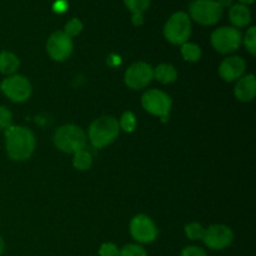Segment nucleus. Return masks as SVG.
I'll return each mask as SVG.
<instances>
[{
  "label": "nucleus",
  "instance_id": "nucleus-1",
  "mask_svg": "<svg viewBox=\"0 0 256 256\" xmlns=\"http://www.w3.org/2000/svg\"><path fill=\"white\" fill-rule=\"evenodd\" d=\"M5 152L14 162H25L34 154L36 146L35 135L29 128L12 125L4 132Z\"/></svg>",
  "mask_w": 256,
  "mask_h": 256
},
{
  "label": "nucleus",
  "instance_id": "nucleus-2",
  "mask_svg": "<svg viewBox=\"0 0 256 256\" xmlns=\"http://www.w3.org/2000/svg\"><path fill=\"white\" fill-rule=\"evenodd\" d=\"M120 126L116 118L112 115H102L90 124L88 130V139L96 149L108 146L119 136Z\"/></svg>",
  "mask_w": 256,
  "mask_h": 256
},
{
  "label": "nucleus",
  "instance_id": "nucleus-3",
  "mask_svg": "<svg viewBox=\"0 0 256 256\" xmlns=\"http://www.w3.org/2000/svg\"><path fill=\"white\" fill-rule=\"evenodd\" d=\"M58 150L65 154H75L86 146V132L75 124H65L58 128L52 136Z\"/></svg>",
  "mask_w": 256,
  "mask_h": 256
},
{
  "label": "nucleus",
  "instance_id": "nucleus-4",
  "mask_svg": "<svg viewBox=\"0 0 256 256\" xmlns=\"http://www.w3.org/2000/svg\"><path fill=\"white\" fill-rule=\"evenodd\" d=\"M164 38L172 45H180L189 40L192 35V19L186 12H175L170 15L162 29Z\"/></svg>",
  "mask_w": 256,
  "mask_h": 256
},
{
  "label": "nucleus",
  "instance_id": "nucleus-5",
  "mask_svg": "<svg viewBox=\"0 0 256 256\" xmlns=\"http://www.w3.org/2000/svg\"><path fill=\"white\" fill-rule=\"evenodd\" d=\"M222 9L216 0H192L188 8V15L202 26L215 25L222 16Z\"/></svg>",
  "mask_w": 256,
  "mask_h": 256
},
{
  "label": "nucleus",
  "instance_id": "nucleus-6",
  "mask_svg": "<svg viewBox=\"0 0 256 256\" xmlns=\"http://www.w3.org/2000/svg\"><path fill=\"white\" fill-rule=\"evenodd\" d=\"M210 42L220 54H232L242 44V34L234 26H220L212 32Z\"/></svg>",
  "mask_w": 256,
  "mask_h": 256
},
{
  "label": "nucleus",
  "instance_id": "nucleus-7",
  "mask_svg": "<svg viewBox=\"0 0 256 256\" xmlns=\"http://www.w3.org/2000/svg\"><path fill=\"white\" fill-rule=\"evenodd\" d=\"M0 90L10 102L19 104V102H24L30 99L32 94V85L28 78L14 74L2 80Z\"/></svg>",
  "mask_w": 256,
  "mask_h": 256
},
{
  "label": "nucleus",
  "instance_id": "nucleus-8",
  "mask_svg": "<svg viewBox=\"0 0 256 256\" xmlns=\"http://www.w3.org/2000/svg\"><path fill=\"white\" fill-rule=\"evenodd\" d=\"M142 106L154 116L168 119L172 108V99L169 94L159 89H149L142 94Z\"/></svg>",
  "mask_w": 256,
  "mask_h": 256
},
{
  "label": "nucleus",
  "instance_id": "nucleus-9",
  "mask_svg": "<svg viewBox=\"0 0 256 256\" xmlns=\"http://www.w3.org/2000/svg\"><path fill=\"white\" fill-rule=\"evenodd\" d=\"M129 232L136 244H152L158 239L159 230L156 224L148 215L138 214L132 219L129 225Z\"/></svg>",
  "mask_w": 256,
  "mask_h": 256
},
{
  "label": "nucleus",
  "instance_id": "nucleus-10",
  "mask_svg": "<svg viewBox=\"0 0 256 256\" xmlns=\"http://www.w3.org/2000/svg\"><path fill=\"white\" fill-rule=\"evenodd\" d=\"M234 242V232L232 228L224 224H214L210 225L205 229L202 242L205 246L214 252H222L226 249Z\"/></svg>",
  "mask_w": 256,
  "mask_h": 256
},
{
  "label": "nucleus",
  "instance_id": "nucleus-11",
  "mask_svg": "<svg viewBox=\"0 0 256 256\" xmlns=\"http://www.w3.org/2000/svg\"><path fill=\"white\" fill-rule=\"evenodd\" d=\"M154 79V68L145 62H136L130 65L124 74L126 86L132 90L145 89Z\"/></svg>",
  "mask_w": 256,
  "mask_h": 256
},
{
  "label": "nucleus",
  "instance_id": "nucleus-12",
  "mask_svg": "<svg viewBox=\"0 0 256 256\" xmlns=\"http://www.w3.org/2000/svg\"><path fill=\"white\" fill-rule=\"evenodd\" d=\"M74 50V42L64 32L58 30L49 36L46 42V52L55 62H65Z\"/></svg>",
  "mask_w": 256,
  "mask_h": 256
},
{
  "label": "nucleus",
  "instance_id": "nucleus-13",
  "mask_svg": "<svg viewBox=\"0 0 256 256\" xmlns=\"http://www.w3.org/2000/svg\"><path fill=\"white\" fill-rule=\"evenodd\" d=\"M245 70H246V62L242 56H238V55L228 56L219 65L220 78L228 82L239 80L242 75H245Z\"/></svg>",
  "mask_w": 256,
  "mask_h": 256
},
{
  "label": "nucleus",
  "instance_id": "nucleus-14",
  "mask_svg": "<svg viewBox=\"0 0 256 256\" xmlns=\"http://www.w3.org/2000/svg\"><path fill=\"white\" fill-rule=\"evenodd\" d=\"M235 82L234 95L239 102H249L254 100L256 95V78L254 74L242 75Z\"/></svg>",
  "mask_w": 256,
  "mask_h": 256
},
{
  "label": "nucleus",
  "instance_id": "nucleus-15",
  "mask_svg": "<svg viewBox=\"0 0 256 256\" xmlns=\"http://www.w3.org/2000/svg\"><path fill=\"white\" fill-rule=\"evenodd\" d=\"M229 20L232 26L240 29V28H246L252 22V12L249 6L242 4H232L229 10Z\"/></svg>",
  "mask_w": 256,
  "mask_h": 256
},
{
  "label": "nucleus",
  "instance_id": "nucleus-16",
  "mask_svg": "<svg viewBox=\"0 0 256 256\" xmlns=\"http://www.w3.org/2000/svg\"><path fill=\"white\" fill-rule=\"evenodd\" d=\"M20 68V60L14 52L2 50L0 52V74L2 75H14L16 74L18 69Z\"/></svg>",
  "mask_w": 256,
  "mask_h": 256
},
{
  "label": "nucleus",
  "instance_id": "nucleus-17",
  "mask_svg": "<svg viewBox=\"0 0 256 256\" xmlns=\"http://www.w3.org/2000/svg\"><path fill=\"white\" fill-rule=\"evenodd\" d=\"M154 79H156L162 84H172V82H176L178 70L175 69L174 65L162 62L154 68Z\"/></svg>",
  "mask_w": 256,
  "mask_h": 256
},
{
  "label": "nucleus",
  "instance_id": "nucleus-18",
  "mask_svg": "<svg viewBox=\"0 0 256 256\" xmlns=\"http://www.w3.org/2000/svg\"><path fill=\"white\" fill-rule=\"evenodd\" d=\"M180 52H182V56L185 62H196L202 59V48L199 46L195 42H186L185 44L182 45V49H180Z\"/></svg>",
  "mask_w": 256,
  "mask_h": 256
},
{
  "label": "nucleus",
  "instance_id": "nucleus-19",
  "mask_svg": "<svg viewBox=\"0 0 256 256\" xmlns=\"http://www.w3.org/2000/svg\"><path fill=\"white\" fill-rule=\"evenodd\" d=\"M72 166L79 172H85L92 166V156L88 150H80V152L72 154Z\"/></svg>",
  "mask_w": 256,
  "mask_h": 256
},
{
  "label": "nucleus",
  "instance_id": "nucleus-20",
  "mask_svg": "<svg viewBox=\"0 0 256 256\" xmlns=\"http://www.w3.org/2000/svg\"><path fill=\"white\" fill-rule=\"evenodd\" d=\"M184 232L188 239L192 240V242H199V240L202 242V238H204L205 234V228L202 226L200 222H189L188 225H185Z\"/></svg>",
  "mask_w": 256,
  "mask_h": 256
},
{
  "label": "nucleus",
  "instance_id": "nucleus-21",
  "mask_svg": "<svg viewBox=\"0 0 256 256\" xmlns=\"http://www.w3.org/2000/svg\"><path fill=\"white\" fill-rule=\"evenodd\" d=\"M122 2L132 14H142L149 9L152 4V0H122Z\"/></svg>",
  "mask_w": 256,
  "mask_h": 256
},
{
  "label": "nucleus",
  "instance_id": "nucleus-22",
  "mask_svg": "<svg viewBox=\"0 0 256 256\" xmlns=\"http://www.w3.org/2000/svg\"><path fill=\"white\" fill-rule=\"evenodd\" d=\"M118 122H119L120 130H124L125 132H132L136 128V116L132 112H122V118Z\"/></svg>",
  "mask_w": 256,
  "mask_h": 256
},
{
  "label": "nucleus",
  "instance_id": "nucleus-23",
  "mask_svg": "<svg viewBox=\"0 0 256 256\" xmlns=\"http://www.w3.org/2000/svg\"><path fill=\"white\" fill-rule=\"evenodd\" d=\"M242 44L246 48L248 52H250V55L255 56L256 55V28L250 26L246 30L245 35L242 36Z\"/></svg>",
  "mask_w": 256,
  "mask_h": 256
},
{
  "label": "nucleus",
  "instance_id": "nucleus-24",
  "mask_svg": "<svg viewBox=\"0 0 256 256\" xmlns=\"http://www.w3.org/2000/svg\"><path fill=\"white\" fill-rule=\"evenodd\" d=\"M82 29H84V24H82V20L78 19V18H72V19H70L69 22L65 24L62 32L72 39L74 36H78V35L82 32Z\"/></svg>",
  "mask_w": 256,
  "mask_h": 256
},
{
  "label": "nucleus",
  "instance_id": "nucleus-25",
  "mask_svg": "<svg viewBox=\"0 0 256 256\" xmlns=\"http://www.w3.org/2000/svg\"><path fill=\"white\" fill-rule=\"evenodd\" d=\"M119 256H148V252L142 245L126 244L119 249Z\"/></svg>",
  "mask_w": 256,
  "mask_h": 256
},
{
  "label": "nucleus",
  "instance_id": "nucleus-26",
  "mask_svg": "<svg viewBox=\"0 0 256 256\" xmlns=\"http://www.w3.org/2000/svg\"><path fill=\"white\" fill-rule=\"evenodd\" d=\"M12 125V112L4 105H0V130L5 132Z\"/></svg>",
  "mask_w": 256,
  "mask_h": 256
},
{
  "label": "nucleus",
  "instance_id": "nucleus-27",
  "mask_svg": "<svg viewBox=\"0 0 256 256\" xmlns=\"http://www.w3.org/2000/svg\"><path fill=\"white\" fill-rule=\"evenodd\" d=\"M99 256H119V248L114 242H104L100 245Z\"/></svg>",
  "mask_w": 256,
  "mask_h": 256
},
{
  "label": "nucleus",
  "instance_id": "nucleus-28",
  "mask_svg": "<svg viewBox=\"0 0 256 256\" xmlns=\"http://www.w3.org/2000/svg\"><path fill=\"white\" fill-rule=\"evenodd\" d=\"M180 256H209L206 254L202 248L196 246V245H189V246H185L184 249L180 252Z\"/></svg>",
  "mask_w": 256,
  "mask_h": 256
},
{
  "label": "nucleus",
  "instance_id": "nucleus-29",
  "mask_svg": "<svg viewBox=\"0 0 256 256\" xmlns=\"http://www.w3.org/2000/svg\"><path fill=\"white\" fill-rule=\"evenodd\" d=\"M68 8H69L68 0H56V2H54V4H52V10H54V12H56V14H62V12H66Z\"/></svg>",
  "mask_w": 256,
  "mask_h": 256
},
{
  "label": "nucleus",
  "instance_id": "nucleus-30",
  "mask_svg": "<svg viewBox=\"0 0 256 256\" xmlns=\"http://www.w3.org/2000/svg\"><path fill=\"white\" fill-rule=\"evenodd\" d=\"M132 22L135 26H140V25L144 24V15L142 14H132Z\"/></svg>",
  "mask_w": 256,
  "mask_h": 256
},
{
  "label": "nucleus",
  "instance_id": "nucleus-31",
  "mask_svg": "<svg viewBox=\"0 0 256 256\" xmlns=\"http://www.w3.org/2000/svg\"><path fill=\"white\" fill-rule=\"evenodd\" d=\"M216 2H219L220 6H222V9H224V8H230V6H232V5L234 4L235 0H216Z\"/></svg>",
  "mask_w": 256,
  "mask_h": 256
},
{
  "label": "nucleus",
  "instance_id": "nucleus-32",
  "mask_svg": "<svg viewBox=\"0 0 256 256\" xmlns=\"http://www.w3.org/2000/svg\"><path fill=\"white\" fill-rule=\"evenodd\" d=\"M4 250H5V242L2 236H0V256L4 254Z\"/></svg>",
  "mask_w": 256,
  "mask_h": 256
},
{
  "label": "nucleus",
  "instance_id": "nucleus-33",
  "mask_svg": "<svg viewBox=\"0 0 256 256\" xmlns=\"http://www.w3.org/2000/svg\"><path fill=\"white\" fill-rule=\"evenodd\" d=\"M238 2H239V4H242V5H252V4H254L255 2V0H238Z\"/></svg>",
  "mask_w": 256,
  "mask_h": 256
}]
</instances>
